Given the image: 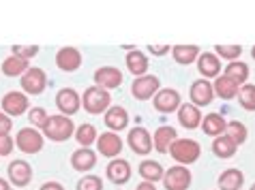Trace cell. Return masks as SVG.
<instances>
[{"mask_svg":"<svg viewBox=\"0 0 255 190\" xmlns=\"http://www.w3.org/2000/svg\"><path fill=\"white\" fill-rule=\"evenodd\" d=\"M43 132L49 141L60 143L75 135V124H73V120L67 116H49L47 124L43 126Z\"/></svg>","mask_w":255,"mask_h":190,"instance_id":"1","label":"cell"},{"mask_svg":"<svg viewBox=\"0 0 255 190\" xmlns=\"http://www.w3.org/2000/svg\"><path fill=\"white\" fill-rule=\"evenodd\" d=\"M112 96L108 90H103V88H99V86H90L84 90V96H82V105H84V109L88 111V114H105L110 107H112Z\"/></svg>","mask_w":255,"mask_h":190,"instance_id":"2","label":"cell"},{"mask_svg":"<svg viewBox=\"0 0 255 190\" xmlns=\"http://www.w3.org/2000/svg\"><path fill=\"white\" fill-rule=\"evenodd\" d=\"M169 154H172V158L176 160V163L191 165V163H195V160L200 158L202 147H200V143H197L195 139H176V143L172 145Z\"/></svg>","mask_w":255,"mask_h":190,"instance_id":"3","label":"cell"},{"mask_svg":"<svg viewBox=\"0 0 255 190\" xmlns=\"http://www.w3.org/2000/svg\"><path fill=\"white\" fill-rule=\"evenodd\" d=\"M163 184L167 190H187L191 186V171L185 165H174L169 167L163 175Z\"/></svg>","mask_w":255,"mask_h":190,"instance_id":"4","label":"cell"},{"mask_svg":"<svg viewBox=\"0 0 255 190\" xmlns=\"http://www.w3.org/2000/svg\"><path fill=\"white\" fill-rule=\"evenodd\" d=\"M19 81H22L24 92L26 94H32V96L41 94L47 88V75H45L43 68H37V66L28 68V71L22 75V79H19Z\"/></svg>","mask_w":255,"mask_h":190,"instance_id":"5","label":"cell"},{"mask_svg":"<svg viewBox=\"0 0 255 190\" xmlns=\"http://www.w3.org/2000/svg\"><path fill=\"white\" fill-rule=\"evenodd\" d=\"M159 90H161V81H159V77H154V75L137 77L131 86V92L137 101H148V98H152Z\"/></svg>","mask_w":255,"mask_h":190,"instance_id":"6","label":"cell"},{"mask_svg":"<svg viewBox=\"0 0 255 190\" xmlns=\"http://www.w3.org/2000/svg\"><path fill=\"white\" fill-rule=\"evenodd\" d=\"M127 141H129V147L139 156H146V154L152 152V137L150 132H148L144 126H135L133 130H129V137H127Z\"/></svg>","mask_w":255,"mask_h":190,"instance_id":"7","label":"cell"},{"mask_svg":"<svg viewBox=\"0 0 255 190\" xmlns=\"http://www.w3.org/2000/svg\"><path fill=\"white\" fill-rule=\"evenodd\" d=\"M56 107L60 109V114H65L67 118H71L73 114H77L82 107V96L75 92L73 88H62L58 94H56Z\"/></svg>","mask_w":255,"mask_h":190,"instance_id":"8","label":"cell"},{"mask_svg":"<svg viewBox=\"0 0 255 190\" xmlns=\"http://www.w3.org/2000/svg\"><path fill=\"white\" fill-rule=\"evenodd\" d=\"M15 143L24 154H37V152H41V147H43V137L39 135V130L22 128L15 137Z\"/></svg>","mask_w":255,"mask_h":190,"instance_id":"9","label":"cell"},{"mask_svg":"<svg viewBox=\"0 0 255 190\" xmlns=\"http://www.w3.org/2000/svg\"><path fill=\"white\" fill-rule=\"evenodd\" d=\"M180 94L172 88H163L154 94V109L161 114H172V111L180 109Z\"/></svg>","mask_w":255,"mask_h":190,"instance_id":"10","label":"cell"},{"mask_svg":"<svg viewBox=\"0 0 255 190\" xmlns=\"http://www.w3.org/2000/svg\"><path fill=\"white\" fill-rule=\"evenodd\" d=\"M56 64H58L60 71L65 73H73L82 66V54L77 47H62L56 54Z\"/></svg>","mask_w":255,"mask_h":190,"instance_id":"11","label":"cell"},{"mask_svg":"<svg viewBox=\"0 0 255 190\" xmlns=\"http://www.w3.org/2000/svg\"><path fill=\"white\" fill-rule=\"evenodd\" d=\"M97 150L101 156L105 158H116L120 152H123V139H120L116 132H103L97 139Z\"/></svg>","mask_w":255,"mask_h":190,"instance_id":"12","label":"cell"},{"mask_svg":"<svg viewBox=\"0 0 255 190\" xmlns=\"http://www.w3.org/2000/svg\"><path fill=\"white\" fill-rule=\"evenodd\" d=\"M189 96H191V103L195 107H204V105H210L212 98H215V88L208 79H197L193 86L189 90Z\"/></svg>","mask_w":255,"mask_h":190,"instance_id":"13","label":"cell"},{"mask_svg":"<svg viewBox=\"0 0 255 190\" xmlns=\"http://www.w3.org/2000/svg\"><path fill=\"white\" fill-rule=\"evenodd\" d=\"M2 109L9 118L22 116L28 109V96L24 92H6L2 98Z\"/></svg>","mask_w":255,"mask_h":190,"instance_id":"14","label":"cell"},{"mask_svg":"<svg viewBox=\"0 0 255 190\" xmlns=\"http://www.w3.org/2000/svg\"><path fill=\"white\" fill-rule=\"evenodd\" d=\"M95 83L103 90H114L123 83V73L114 66H101L95 71Z\"/></svg>","mask_w":255,"mask_h":190,"instance_id":"15","label":"cell"},{"mask_svg":"<svg viewBox=\"0 0 255 190\" xmlns=\"http://www.w3.org/2000/svg\"><path fill=\"white\" fill-rule=\"evenodd\" d=\"M105 175L114 184H127L131 180V165L123 158H112L108 169H105Z\"/></svg>","mask_w":255,"mask_h":190,"instance_id":"16","label":"cell"},{"mask_svg":"<svg viewBox=\"0 0 255 190\" xmlns=\"http://www.w3.org/2000/svg\"><path fill=\"white\" fill-rule=\"evenodd\" d=\"M103 120H105V126H108L112 132L125 130L127 126H129V114H127L125 107H118V105H112V107L105 111Z\"/></svg>","mask_w":255,"mask_h":190,"instance_id":"17","label":"cell"},{"mask_svg":"<svg viewBox=\"0 0 255 190\" xmlns=\"http://www.w3.org/2000/svg\"><path fill=\"white\" fill-rule=\"evenodd\" d=\"M176 139H178V132H176L172 126H161L157 128L152 137V143H154V150L161 152V154H167L172 150V145L176 143Z\"/></svg>","mask_w":255,"mask_h":190,"instance_id":"18","label":"cell"},{"mask_svg":"<svg viewBox=\"0 0 255 190\" xmlns=\"http://www.w3.org/2000/svg\"><path fill=\"white\" fill-rule=\"evenodd\" d=\"M178 122L182 128H197L202 126V114H200V107H195L193 103H185L180 105L178 109Z\"/></svg>","mask_w":255,"mask_h":190,"instance_id":"19","label":"cell"},{"mask_svg":"<svg viewBox=\"0 0 255 190\" xmlns=\"http://www.w3.org/2000/svg\"><path fill=\"white\" fill-rule=\"evenodd\" d=\"M9 180L15 186H26L32 180V167L26 160H13L9 165Z\"/></svg>","mask_w":255,"mask_h":190,"instance_id":"20","label":"cell"},{"mask_svg":"<svg viewBox=\"0 0 255 190\" xmlns=\"http://www.w3.org/2000/svg\"><path fill=\"white\" fill-rule=\"evenodd\" d=\"M71 165L75 171H90L97 165V154L90 147H80L71 154Z\"/></svg>","mask_w":255,"mask_h":190,"instance_id":"21","label":"cell"},{"mask_svg":"<svg viewBox=\"0 0 255 190\" xmlns=\"http://www.w3.org/2000/svg\"><path fill=\"white\" fill-rule=\"evenodd\" d=\"M127 68L135 75V77H144L146 71H148V66H150V62H148V56L144 52H139V49H131L129 54H127Z\"/></svg>","mask_w":255,"mask_h":190,"instance_id":"22","label":"cell"},{"mask_svg":"<svg viewBox=\"0 0 255 190\" xmlns=\"http://www.w3.org/2000/svg\"><path fill=\"white\" fill-rule=\"evenodd\" d=\"M197 68H200L202 77H219V71H221V60H219L217 54L204 52L197 58Z\"/></svg>","mask_w":255,"mask_h":190,"instance_id":"23","label":"cell"},{"mask_svg":"<svg viewBox=\"0 0 255 190\" xmlns=\"http://www.w3.org/2000/svg\"><path fill=\"white\" fill-rule=\"evenodd\" d=\"M217 184L221 190H240V186L245 184V173L240 169H225V171L219 175Z\"/></svg>","mask_w":255,"mask_h":190,"instance_id":"24","label":"cell"},{"mask_svg":"<svg viewBox=\"0 0 255 190\" xmlns=\"http://www.w3.org/2000/svg\"><path fill=\"white\" fill-rule=\"evenodd\" d=\"M225 128H228V122L223 120L221 114H208L206 118L202 120V130L206 132L208 137H221L225 135Z\"/></svg>","mask_w":255,"mask_h":190,"instance_id":"25","label":"cell"},{"mask_svg":"<svg viewBox=\"0 0 255 190\" xmlns=\"http://www.w3.org/2000/svg\"><path fill=\"white\" fill-rule=\"evenodd\" d=\"M212 88H215V94H217V96H221L223 101H230V98L238 96V90H240L238 83H236V81H232L230 77H225V75L217 77L215 83H212Z\"/></svg>","mask_w":255,"mask_h":190,"instance_id":"26","label":"cell"},{"mask_svg":"<svg viewBox=\"0 0 255 190\" xmlns=\"http://www.w3.org/2000/svg\"><path fill=\"white\" fill-rule=\"evenodd\" d=\"M139 175L144 178V182H159L163 180V175H165V169H163L161 163L157 160H141L139 163Z\"/></svg>","mask_w":255,"mask_h":190,"instance_id":"27","label":"cell"},{"mask_svg":"<svg viewBox=\"0 0 255 190\" xmlns=\"http://www.w3.org/2000/svg\"><path fill=\"white\" fill-rule=\"evenodd\" d=\"M172 56L178 64H191L200 58V47L197 45H174Z\"/></svg>","mask_w":255,"mask_h":190,"instance_id":"28","label":"cell"},{"mask_svg":"<svg viewBox=\"0 0 255 190\" xmlns=\"http://www.w3.org/2000/svg\"><path fill=\"white\" fill-rule=\"evenodd\" d=\"M28 68H30L28 66V60L19 58V56H15V54H11L9 58L2 62V73L6 77H19V75H24Z\"/></svg>","mask_w":255,"mask_h":190,"instance_id":"29","label":"cell"},{"mask_svg":"<svg viewBox=\"0 0 255 190\" xmlns=\"http://www.w3.org/2000/svg\"><path fill=\"white\" fill-rule=\"evenodd\" d=\"M236 150H238V145L234 143L228 135H221L212 141V154L219 158H232L234 154H236Z\"/></svg>","mask_w":255,"mask_h":190,"instance_id":"30","label":"cell"},{"mask_svg":"<svg viewBox=\"0 0 255 190\" xmlns=\"http://www.w3.org/2000/svg\"><path fill=\"white\" fill-rule=\"evenodd\" d=\"M225 77H230L232 81H236L238 86H245V81L249 79V66L245 64V62H240V60H234L230 62L228 66H225Z\"/></svg>","mask_w":255,"mask_h":190,"instance_id":"31","label":"cell"},{"mask_svg":"<svg viewBox=\"0 0 255 190\" xmlns=\"http://www.w3.org/2000/svg\"><path fill=\"white\" fill-rule=\"evenodd\" d=\"M75 139H77V143H80L82 147H90L93 143H97V128L93 124H80L75 128Z\"/></svg>","mask_w":255,"mask_h":190,"instance_id":"32","label":"cell"},{"mask_svg":"<svg viewBox=\"0 0 255 190\" xmlns=\"http://www.w3.org/2000/svg\"><path fill=\"white\" fill-rule=\"evenodd\" d=\"M225 135H228L236 145H243L247 141V126L243 122H238V120H232V122H228Z\"/></svg>","mask_w":255,"mask_h":190,"instance_id":"33","label":"cell"},{"mask_svg":"<svg viewBox=\"0 0 255 190\" xmlns=\"http://www.w3.org/2000/svg\"><path fill=\"white\" fill-rule=\"evenodd\" d=\"M238 103L240 107L247 111H255V86L253 83H245L238 90Z\"/></svg>","mask_w":255,"mask_h":190,"instance_id":"34","label":"cell"},{"mask_svg":"<svg viewBox=\"0 0 255 190\" xmlns=\"http://www.w3.org/2000/svg\"><path fill=\"white\" fill-rule=\"evenodd\" d=\"M215 52H217V56H221V58L234 62V60L240 58L243 47H240V45H215Z\"/></svg>","mask_w":255,"mask_h":190,"instance_id":"35","label":"cell"},{"mask_svg":"<svg viewBox=\"0 0 255 190\" xmlns=\"http://www.w3.org/2000/svg\"><path fill=\"white\" fill-rule=\"evenodd\" d=\"M77 190H103V182L97 175H84L77 182Z\"/></svg>","mask_w":255,"mask_h":190,"instance_id":"36","label":"cell"},{"mask_svg":"<svg viewBox=\"0 0 255 190\" xmlns=\"http://www.w3.org/2000/svg\"><path fill=\"white\" fill-rule=\"evenodd\" d=\"M28 118H30V122H32L34 126L43 128V126L47 124V120H49V114H47L43 107H32V109H30V114H28Z\"/></svg>","mask_w":255,"mask_h":190,"instance_id":"37","label":"cell"},{"mask_svg":"<svg viewBox=\"0 0 255 190\" xmlns=\"http://www.w3.org/2000/svg\"><path fill=\"white\" fill-rule=\"evenodd\" d=\"M13 54L24 60H30L32 56L39 54V45H13Z\"/></svg>","mask_w":255,"mask_h":190,"instance_id":"38","label":"cell"},{"mask_svg":"<svg viewBox=\"0 0 255 190\" xmlns=\"http://www.w3.org/2000/svg\"><path fill=\"white\" fill-rule=\"evenodd\" d=\"M11 128H13V120L6 114H0V137L11 135Z\"/></svg>","mask_w":255,"mask_h":190,"instance_id":"39","label":"cell"},{"mask_svg":"<svg viewBox=\"0 0 255 190\" xmlns=\"http://www.w3.org/2000/svg\"><path fill=\"white\" fill-rule=\"evenodd\" d=\"M13 137L6 135V137H0V156H9V154L13 152Z\"/></svg>","mask_w":255,"mask_h":190,"instance_id":"40","label":"cell"},{"mask_svg":"<svg viewBox=\"0 0 255 190\" xmlns=\"http://www.w3.org/2000/svg\"><path fill=\"white\" fill-rule=\"evenodd\" d=\"M148 52L152 56H163L169 52V45H148Z\"/></svg>","mask_w":255,"mask_h":190,"instance_id":"41","label":"cell"},{"mask_svg":"<svg viewBox=\"0 0 255 190\" xmlns=\"http://www.w3.org/2000/svg\"><path fill=\"white\" fill-rule=\"evenodd\" d=\"M39 190H65V186L58 184V182H47V184H43Z\"/></svg>","mask_w":255,"mask_h":190,"instance_id":"42","label":"cell"},{"mask_svg":"<svg viewBox=\"0 0 255 190\" xmlns=\"http://www.w3.org/2000/svg\"><path fill=\"white\" fill-rule=\"evenodd\" d=\"M135 190H157V186H154L152 182H139Z\"/></svg>","mask_w":255,"mask_h":190,"instance_id":"43","label":"cell"},{"mask_svg":"<svg viewBox=\"0 0 255 190\" xmlns=\"http://www.w3.org/2000/svg\"><path fill=\"white\" fill-rule=\"evenodd\" d=\"M0 190H11V184L6 180H2V178H0Z\"/></svg>","mask_w":255,"mask_h":190,"instance_id":"44","label":"cell"},{"mask_svg":"<svg viewBox=\"0 0 255 190\" xmlns=\"http://www.w3.org/2000/svg\"><path fill=\"white\" fill-rule=\"evenodd\" d=\"M251 56H253V58H255V45H253V49H251Z\"/></svg>","mask_w":255,"mask_h":190,"instance_id":"45","label":"cell"},{"mask_svg":"<svg viewBox=\"0 0 255 190\" xmlns=\"http://www.w3.org/2000/svg\"><path fill=\"white\" fill-rule=\"evenodd\" d=\"M249 190H255V182H253V184H251V188Z\"/></svg>","mask_w":255,"mask_h":190,"instance_id":"46","label":"cell"}]
</instances>
